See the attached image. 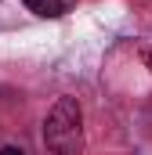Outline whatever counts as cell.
Here are the masks:
<instances>
[{
    "mask_svg": "<svg viewBox=\"0 0 152 155\" xmlns=\"http://www.w3.org/2000/svg\"><path fill=\"white\" fill-rule=\"evenodd\" d=\"M47 155H83V108L76 97H58L43 116Z\"/></svg>",
    "mask_w": 152,
    "mask_h": 155,
    "instance_id": "1",
    "label": "cell"
},
{
    "mask_svg": "<svg viewBox=\"0 0 152 155\" xmlns=\"http://www.w3.org/2000/svg\"><path fill=\"white\" fill-rule=\"evenodd\" d=\"M29 11H36L40 18H58L65 11V0H22Z\"/></svg>",
    "mask_w": 152,
    "mask_h": 155,
    "instance_id": "2",
    "label": "cell"
},
{
    "mask_svg": "<svg viewBox=\"0 0 152 155\" xmlns=\"http://www.w3.org/2000/svg\"><path fill=\"white\" fill-rule=\"evenodd\" d=\"M0 155H26V152H22V148H11V144H7V148H0Z\"/></svg>",
    "mask_w": 152,
    "mask_h": 155,
    "instance_id": "3",
    "label": "cell"
},
{
    "mask_svg": "<svg viewBox=\"0 0 152 155\" xmlns=\"http://www.w3.org/2000/svg\"><path fill=\"white\" fill-rule=\"evenodd\" d=\"M141 58H145V61L152 65V47H145V51H141Z\"/></svg>",
    "mask_w": 152,
    "mask_h": 155,
    "instance_id": "4",
    "label": "cell"
}]
</instances>
